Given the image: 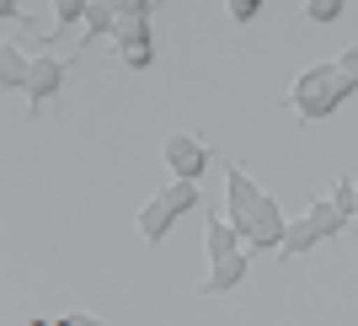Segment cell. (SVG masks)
<instances>
[{
    "label": "cell",
    "instance_id": "cell-1",
    "mask_svg": "<svg viewBox=\"0 0 358 326\" xmlns=\"http://www.w3.org/2000/svg\"><path fill=\"white\" fill-rule=\"evenodd\" d=\"M353 97V80L337 70V59H321V64H305L294 75V86H289V107H294L299 123H321L331 118L337 107Z\"/></svg>",
    "mask_w": 358,
    "mask_h": 326
},
{
    "label": "cell",
    "instance_id": "cell-2",
    "mask_svg": "<svg viewBox=\"0 0 358 326\" xmlns=\"http://www.w3.org/2000/svg\"><path fill=\"white\" fill-rule=\"evenodd\" d=\"M348 214L337 208V198H321L315 193L310 198V208H305V220H289V236H284V246H278V262H289V257H299V252H310V246H321V241H337L348 230Z\"/></svg>",
    "mask_w": 358,
    "mask_h": 326
},
{
    "label": "cell",
    "instance_id": "cell-3",
    "mask_svg": "<svg viewBox=\"0 0 358 326\" xmlns=\"http://www.w3.org/2000/svg\"><path fill=\"white\" fill-rule=\"evenodd\" d=\"M236 230H241V241H246V252L257 257V252H278V246H284L289 220H284V208H278V198L262 193V198L252 204V214H246Z\"/></svg>",
    "mask_w": 358,
    "mask_h": 326
},
{
    "label": "cell",
    "instance_id": "cell-4",
    "mask_svg": "<svg viewBox=\"0 0 358 326\" xmlns=\"http://www.w3.org/2000/svg\"><path fill=\"white\" fill-rule=\"evenodd\" d=\"M70 70H75V59H54V54H38V59H32V70H27V113H32V118H38L43 102L64 86V75H70Z\"/></svg>",
    "mask_w": 358,
    "mask_h": 326
},
{
    "label": "cell",
    "instance_id": "cell-5",
    "mask_svg": "<svg viewBox=\"0 0 358 326\" xmlns=\"http://www.w3.org/2000/svg\"><path fill=\"white\" fill-rule=\"evenodd\" d=\"M161 155H166V166H171V177H203V166H209V145H203L193 129L166 134Z\"/></svg>",
    "mask_w": 358,
    "mask_h": 326
},
{
    "label": "cell",
    "instance_id": "cell-6",
    "mask_svg": "<svg viewBox=\"0 0 358 326\" xmlns=\"http://www.w3.org/2000/svg\"><path fill=\"white\" fill-rule=\"evenodd\" d=\"M257 198H262V187L252 182V171L230 161V171H224V208H230V214H224V220H230V225H241L246 214H252V204H257Z\"/></svg>",
    "mask_w": 358,
    "mask_h": 326
},
{
    "label": "cell",
    "instance_id": "cell-7",
    "mask_svg": "<svg viewBox=\"0 0 358 326\" xmlns=\"http://www.w3.org/2000/svg\"><path fill=\"white\" fill-rule=\"evenodd\" d=\"M246 267H252V252H246V246H236V252H224V257H214L209 278L198 283V295H230V289L246 278Z\"/></svg>",
    "mask_w": 358,
    "mask_h": 326
},
{
    "label": "cell",
    "instance_id": "cell-8",
    "mask_svg": "<svg viewBox=\"0 0 358 326\" xmlns=\"http://www.w3.org/2000/svg\"><path fill=\"white\" fill-rule=\"evenodd\" d=\"M171 220H177V208L166 204V193H155V198H150V204H145V208L134 214V230H139V236L150 241V246H155V241H166Z\"/></svg>",
    "mask_w": 358,
    "mask_h": 326
},
{
    "label": "cell",
    "instance_id": "cell-9",
    "mask_svg": "<svg viewBox=\"0 0 358 326\" xmlns=\"http://www.w3.org/2000/svg\"><path fill=\"white\" fill-rule=\"evenodd\" d=\"M27 70H32V59H22V48L0 43V86L6 91H27Z\"/></svg>",
    "mask_w": 358,
    "mask_h": 326
},
{
    "label": "cell",
    "instance_id": "cell-10",
    "mask_svg": "<svg viewBox=\"0 0 358 326\" xmlns=\"http://www.w3.org/2000/svg\"><path fill=\"white\" fill-rule=\"evenodd\" d=\"M203 241H209V262H214V257H224V252H236V246H246L236 225H230V220H214V214H209V225H203Z\"/></svg>",
    "mask_w": 358,
    "mask_h": 326
},
{
    "label": "cell",
    "instance_id": "cell-11",
    "mask_svg": "<svg viewBox=\"0 0 358 326\" xmlns=\"http://www.w3.org/2000/svg\"><path fill=\"white\" fill-rule=\"evenodd\" d=\"M161 193H166V204L177 208V220L187 214V208H198V204H203V193H198V177H177L171 187H161Z\"/></svg>",
    "mask_w": 358,
    "mask_h": 326
},
{
    "label": "cell",
    "instance_id": "cell-12",
    "mask_svg": "<svg viewBox=\"0 0 358 326\" xmlns=\"http://www.w3.org/2000/svg\"><path fill=\"white\" fill-rule=\"evenodd\" d=\"M118 27V6L113 0H91V11H86V43H96L102 32Z\"/></svg>",
    "mask_w": 358,
    "mask_h": 326
},
{
    "label": "cell",
    "instance_id": "cell-13",
    "mask_svg": "<svg viewBox=\"0 0 358 326\" xmlns=\"http://www.w3.org/2000/svg\"><path fill=\"white\" fill-rule=\"evenodd\" d=\"M86 11H91V0H54V27L43 32V43H54L70 22H86Z\"/></svg>",
    "mask_w": 358,
    "mask_h": 326
},
{
    "label": "cell",
    "instance_id": "cell-14",
    "mask_svg": "<svg viewBox=\"0 0 358 326\" xmlns=\"http://www.w3.org/2000/svg\"><path fill=\"white\" fill-rule=\"evenodd\" d=\"M118 43H134V38H150V16L145 11H118V27H113Z\"/></svg>",
    "mask_w": 358,
    "mask_h": 326
},
{
    "label": "cell",
    "instance_id": "cell-15",
    "mask_svg": "<svg viewBox=\"0 0 358 326\" xmlns=\"http://www.w3.org/2000/svg\"><path fill=\"white\" fill-rule=\"evenodd\" d=\"M118 54H123V64H129V70H145V64L155 59V38H134V43H118Z\"/></svg>",
    "mask_w": 358,
    "mask_h": 326
},
{
    "label": "cell",
    "instance_id": "cell-16",
    "mask_svg": "<svg viewBox=\"0 0 358 326\" xmlns=\"http://www.w3.org/2000/svg\"><path fill=\"white\" fill-rule=\"evenodd\" d=\"M343 6L348 0H305V16H310V22H337Z\"/></svg>",
    "mask_w": 358,
    "mask_h": 326
},
{
    "label": "cell",
    "instance_id": "cell-17",
    "mask_svg": "<svg viewBox=\"0 0 358 326\" xmlns=\"http://www.w3.org/2000/svg\"><path fill=\"white\" fill-rule=\"evenodd\" d=\"M353 193H358L353 177H337V182H331V198H337V208H343L348 220H353Z\"/></svg>",
    "mask_w": 358,
    "mask_h": 326
},
{
    "label": "cell",
    "instance_id": "cell-18",
    "mask_svg": "<svg viewBox=\"0 0 358 326\" xmlns=\"http://www.w3.org/2000/svg\"><path fill=\"white\" fill-rule=\"evenodd\" d=\"M337 70H343L348 80H353V91H358V43H348L343 54H337Z\"/></svg>",
    "mask_w": 358,
    "mask_h": 326
},
{
    "label": "cell",
    "instance_id": "cell-19",
    "mask_svg": "<svg viewBox=\"0 0 358 326\" xmlns=\"http://www.w3.org/2000/svg\"><path fill=\"white\" fill-rule=\"evenodd\" d=\"M224 11L236 16V22H252V16L262 11V0H224Z\"/></svg>",
    "mask_w": 358,
    "mask_h": 326
},
{
    "label": "cell",
    "instance_id": "cell-20",
    "mask_svg": "<svg viewBox=\"0 0 358 326\" xmlns=\"http://www.w3.org/2000/svg\"><path fill=\"white\" fill-rule=\"evenodd\" d=\"M113 6H118V11H155V6H161V0H113Z\"/></svg>",
    "mask_w": 358,
    "mask_h": 326
},
{
    "label": "cell",
    "instance_id": "cell-21",
    "mask_svg": "<svg viewBox=\"0 0 358 326\" xmlns=\"http://www.w3.org/2000/svg\"><path fill=\"white\" fill-rule=\"evenodd\" d=\"M0 16H6V22H16V16H22V0H0Z\"/></svg>",
    "mask_w": 358,
    "mask_h": 326
},
{
    "label": "cell",
    "instance_id": "cell-22",
    "mask_svg": "<svg viewBox=\"0 0 358 326\" xmlns=\"http://www.w3.org/2000/svg\"><path fill=\"white\" fill-rule=\"evenodd\" d=\"M353 220H358V193H353Z\"/></svg>",
    "mask_w": 358,
    "mask_h": 326
}]
</instances>
